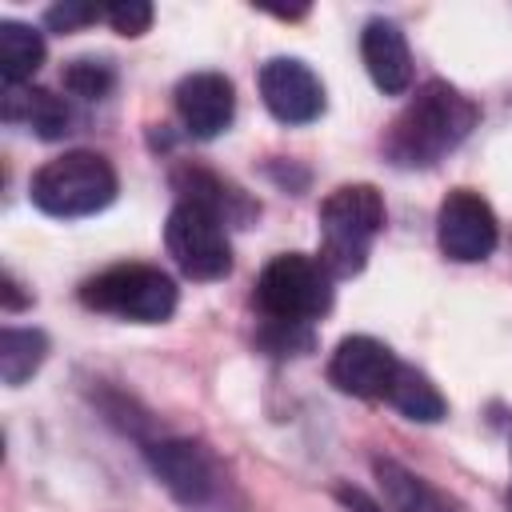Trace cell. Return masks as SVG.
Instances as JSON below:
<instances>
[{
  "mask_svg": "<svg viewBox=\"0 0 512 512\" xmlns=\"http://www.w3.org/2000/svg\"><path fill=\"white\" fill-rule=\"evenodd\" d=\"M476 120L480 108L460 88H452L448 80H428L392 120L384 136V152L400 168H432L468 140Z\"/></svg>",
  "mask_w": 512,
  "mask_h": 512,
  "instance_id": "obj_1",
  "label": "cell"
},
{
  "mask_svg": "<svg viewBox=\"0 0 512 512\" xmlns=\"http://www.w3.org/2000/svg\"><path fill=\"white\" fill-rule=\"evenodd\" d=\"M384 228V196L372 184H340L320 204V252L316 260L332 280L356 276L368 264L372 240Z\"/></svg>",
  "mask_w": 512,
  "mask_h": 512,
  "instance_id": "obj_2",
  "label": "cell"
},
{
  "mask_svg": "<svg viewBox=\"0 0 512 512\" xmlns=\"http://www.w3.org/2000/svg\"><path fill=\"white\" fill-rule=\"evenodd\" d=\"M32 204L48 216H96L116 200V172L100 152H64L32 176Z\"/></svg>",
  "mask_w": 512,
  "mask_h": 512,
  "instance_id": "obj_3",
  "label": "cell"
},
{
  "mask_svg": "<svg viewBox=\"0 0 512 512\" xmlns=\"http://www.w3.org/2000/svg\"><path fill=\"white\" fill-rule=\"evenodd\" d=\"M80 304L132 324H164L176 312V284L156 264H112L80 284Z\"/></svg>",
  "mask_w": 512,
  "mask_h": 512,
  "instance_id": "obj_4",
  "label": "cell"
},
{
  "mask_svg": "<svg viewBox=\"0 0 512 512\" xmlns=\"http://www.w3.org/2000/svg\"><path fill=\"white\" fill-rule=\"evenodd\" d=\"M256 304L272 324H312L332 308V276L316 256H272L256 280Z\"/></svg>",
  "mask_w": 512,
  "mask_h": 512,
  "instance_id": "obj_5",
  "label": "cell"
},
{
  "mask_svg": "<svg viewBox=\"0 0 512 512\" xmlns=\"http://www.w3.org/2000/svg\"><path fill=\"white\" fill-rule=\"evenodd\" d=\"M144 456L152 464V472L160 476V484L188 508V512H216L228 496V480L220 460L196 444V440H152L144 444Z\"/></svg>",
  "mask_w": 512,
  "mask_h": 512,
  "instance_id": "obj_6",
  "label": "cell"
},
{
  "mask_svg": "<svg viewBox=\"0 0 512 512\" xmlns=\"http://www.w3.org/2000/svg\"><path fill=\"white\" fill-rule=\"evenodd\" d=\"M224 228L228 224L208 208L176 200L164 224V244L188 280H224L232 272V244Z\"/></svg>",
  "mask_w": 512,
  "mask_h": 512,
  "instance_id": "obj_7",
  "label": "cell"
},
{
  "mask_svg": "<svg viewBox=\"0 0 512 512\" xmlns=\"http://www.w3.org/2000/svg\"><path fill=\"white\" fill-rule=\"evenodd\" d=\"M436 240H440V252L456 264L488 260L500 240L492 204L472 188H452L436 212Z\"/></svg>",
  "mask_w": 512,
  "mask_h": 512,
  "instance_id": "obj_8",
  "label": "cell"
},
{
  "mask_svg": "<svg viewBox=\"0 0 512 512\" xmlns=\"http://www.w3.org/2000/svg\"><path fill=\"white\" fill-rule=\"evenodd\" d=\"M260 96L280 124H312L328 104L320 76L296 56H272L260 68Z\"/></svg>",
  "mask_w": 512,
  "mask_h": 512,
  "instance_id": "obj_9",
  "label": "cell"
},
{
  "mask_svg": "<svg viewBox=\"0 0 512 512\" xmlns=\"http://www.w3.org/2000/svg\"><path fill=\"white\" fill-rule=\"evenodd\" d=\"M400 360L392 356L388 344H380L376 336H348L336 344L332 360H328V380L356 396V400H388V388L396 380Z\"/></svg>",
  "mask_w": 512,
  "mask_h": 512,
  "instance_id": "obj_10",
  "label": "cell"
},
{
  "mask_svg": "<svg viewBox=\"0 0 512 512\" xmlns=\"http://www.w3.org/2000/svg\"><path fill=\"white\" fill-rule=\"evenodd\" d=\"M176 116L188 136L216 140L236 116V88L224 72H188L176 84Z\"/></svg>",
  "mask_w": 512,
  "mask_h": 512,
  "instance_id": "obj_11",
  "label": "cell"
},
{
  "mask_svg": "<svg viewBox=\"0 0 512 512\" xmlns=\"http://www.w3.org/2000/svg\"><path fill=\"white\" fill-rule=\"evenodd\" d=\"M360 56H364V68L372 76V84L384 92V96H400L412 88V52H408V40L400 32V24L392 20H368L364 32H360Z\"/></svg>",
  "mask_w": 512,
  "mask_h": 512,
  "instance_id": "obj_12",
  "label": "cell"
},
{
  "mask_svg": "<svg viewBox=\"0 0 512 512\" xmlns=\"http://www.w3.org/2000/svg\"><path fill=\"white\" fill-rule=\"evenodd\" d=\"M172 184H176L180 200L208 208V212L220 216L224 224H244V220H252V212H256V204H252L240 188H232L228 180H220V176H212V172H204V168H180V172L172 176Z\"/></svg>",
  "mask_w": 512,
  "mask_h": 512,
  "instance_id": "obj_13",
  "label": "cell"
},
{
  "mask_svg": "<svg viewBox=\"0 0 512 512\" xmlns=\"http://www.w3.org/2000/svg\"><path fill=\"white\" fill-rule=\"evenodd\" d=\"M4 120L28 124L40 140H60L64 132H72V112H68L64 96H56L48 88H8Z\"/></svg>",
  "mask_w": 512,
  "mask_h": 512,
  "instance_id": "obj_14",
  "label": "cell"
},
{
  "mask_svg": "<svg viewBox=\"0 0 512 512\" xmlns=\"http://www.w3.org/2000/svg\"><path fill=\"white\" fill-rule=\"evenodd\" d=\"M376 468V480H380V492H384V500H388V508L392 512H460L440 488H432L424 476H416V472H408L404 464H396V460H376L372 464Z\"/></svg>",
  "mask_w": 512,
  "mask_h": 512,
  "instance_id": "obj_15",
  "label": "cell"
},
{
  "mask_svg": "<svg viewBox=\"0 0 512 512\" xmlns=\"http://www.w3.org/2000/svg\"><path fill=\"white\" fill-rule=\"evenodd\" d=\"M44 64V36L32 24L0 20V80L4 88H24Z\"/></svg>",
  "mask_w": 512,
  "mask_h": 512,
  "instance_id": "obj_16",
  "label": "cell"
},
{
  "mask_svg": "<svg viewBox=\"0 0 512 512\" xmlns=\"http://www.w3.org/2000/svg\"><path fill=\"white\" fill-rule=\"evenodd\" d=\"M388 400H392V408H396L400 416H408V420H416V424H436V420L448 416V400L440 396V388H436L424 372H416V368H408V364L396 368V380H392V388H388Z\"/></svg>",
  "mask_w": 512,
  "mask_h": 512,
  "instance_id": "obj_17",
  "label": "cell"
},
{
  "mask_svg": "<svg viewBox=\"0 0 512 512\" xmlns=\"http://www.w3.org/2000/svg\"><path fill=\"white\" fill-rule=\"evenodd\" d=\"M48 356V336L40 328H4L0 332V376L4 384H24Z\"/></svg>",
  "mask_w": 512,
  "mask_h": 512,
  "instance_id": "obj_18",
  "label": "cell"
},
{
  "mask_svg": "<svg viewBox=\"0 0 512 512\" xmlns=\"http://www.w3.org/2000/svg\"><path fill=\"white\" fill-rule=\"evenodd\" d=\"M64 88L80 100H104L116 88V68L96 56H80L64 68Z\"/></svg>",
  "mask_w": 512,
  "mask_h": 512,
  "instance_id": "obj_19",
  "label": "cell"
},
{
  "mask_svg": "<svg viewBox=\"0 0 512 512\" xmlns=\"http://www.w3.org/2000/svg\"><path fill=\"white\" fill-rule=\"evenodd\" d=\"M104 20L120 36H140L152 24V4H144V0H116V4H104Z\"/></svg>",
  "mask_w": 512,
  "mask_h": 512,
  "instance_id": "obj_20",
  "label": "cell"
},
{
  "mask_svg": "<svg viewBox=\"0 0 512 512\" xmlns=\"http://www.w3.org/2000/svg\"><path fill=\"white\" fill-rule=\"evenodd\" d=\"M92 20H104V8H96V4H80V0L52 4V8L44 12V24H48L52 32H72V28L92 24Z\"/></svg>",
  "mask_w": 512,
  "mask_h": 512,
  "instance_id": "obj_21",
  "label": "cell"
},
{
  "mask_svg": "<svg viewBox=\"0 0 512 512\" xmlns=\"http://www.w3.org/2000/svg\"><path fill=\"white\" fill-rule=\"evenodd\" d=\"M24 304H28V296H20L16 276H12V272H4V308H8V312H16V308H24Z\"/></svg>",
  "mask_w": 512,
  "mask_h": 512,
  "instance_id": "obj_22",
  "label": "cell"
},
{
  "mask_svg": "<svg viewBox=\"0 0 512 512\" xmlns=\"http://www.w3.org/2000/svg\"><path fill=\"white\" fill-rule=\"evenodd\" d=\"M340 500H344V504H356L360 512H380V508H376V504H368V500H364L356 488H340Z\"/></svg>",
  "mask_w": 512,
  "mask_h": 512,
  "instance_id": "obj_23",
  "label": "cell"
},
{
  "mask_svg": "<svg viewBox=\"0 0 512 512\" xmlns=\"http://www.w3.org/2000/svg\"><path fill=\"white\" fill-rule=\"evenodd\" d=\"M508 508H512V488H508Z\"/></svg>",
  "mask_w": 512,
  "mask_h": 512,
  "instance_id": "obj_24",
  "label": "cell"
}]
</instances>
